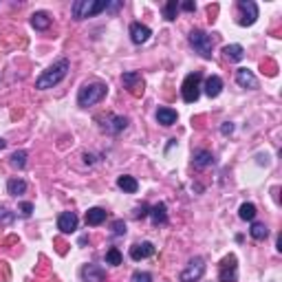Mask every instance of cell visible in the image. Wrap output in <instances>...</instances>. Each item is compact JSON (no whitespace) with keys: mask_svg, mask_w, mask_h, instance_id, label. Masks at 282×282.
Returning <instances> with one entry per match:
<instances>
[{"mask_svg":"<svg viewBox=\"0 0 282 282\" xmlns=\"http://www.w3.org/2000/svg\"><path fill=\"white\" fill-rule=\"evenodd\" d=\"M69 69H71V62H69V60H66V58H60L58 62H53L46 71H42V75L36 79V89L46 91V89H53V86H58L66 75H69Z\"/></svg>","mask_w":282,"mask_h":282,"instance_id":"6da1fadb","label":"cell"},{"mask_svg":"<svg viewBox=\"0 0 282 282\" xmlns=\"http://www.w3.org/2000/svg\"><path fill=\"white\" fill-rule=\"evenodd\" d=\"M106 93H108V86L102 84V82L84 84L82 89H79V93H77V106H82V108L95 106L106 97Z\"/></svg>","mask_w":282,"mask_h":282,"instance_id":"7a4b0ae2","label":"cell"},{"mask_svg":"<svg viewBox=\"0 0 282 282\" xmlns=\"http://www.w3.org/2000/svg\"><path fill=\"white\" fill-rule=\"evenodd\" d=\"M106 0H77L73 3L71 11H73V18L75 20H86V18H93L97 13L106 11Z\"/></svg>","mask_w":282,"mask_h":282,"instance_id":"3957f363","label":"cell"},{"mask_svg":"<svg viewBox=\"0 0 282 282\" xmlns=\"http://www.w3.org/2000/svg\"><path fill=\"white\" fill-rule=\"evenodd\" d=\"M201 79H203V75H201L199 71L190 73V75L183 79V84H181V97H183L185 104L199 102V97H201Z\"/></svg>","mask_w":282,"mask_h":282,"instance_id":"277c9868","label":"cell"},{"mask_svg":"<svg viewBox=\"0 0 282 282\" xmlns=\"http://www.w3.org/2000/svg\"><path fill=\"white\" fill-rule=\"evenodd\" d=\"M190 44H192V49L196 51L201 58H205V60L212 58L214 42H212V36H210V33H205V31H201V29H194V31L190 33Z\"/></svg>","mask_w":282,"mask_h":282,"instance_id":"5b68a950","label":"cell"},{"mask_svg":"<svg viewBox=\"0 0 282 282\" xmlns=\"http://www.w3.org/2000/svg\"><path fill=\"white\" fill-rule=\"evenodd\" d=\"M238 260L234 253H230V256H225L223 260H220L218 265V282H236L238 278Z\"/></svg>","mask_w":282,"mask_h":282,"instance_id":"8992f818","label":"cell"},{"mask_svg":"<svg viewBox=\"0 0 282 282\" xmlns=\"http://www.w3.org/2000/svg\"><path fill=\"white\" fill-rule=\"evenodd\" d=\"M238 24L240 26H251L258 20V5L253 0H240L238 3Z\"/></svg>","mask_w":282,"mask_h":282,"instance_id":"52a82bcc","label":"cell"},{"mask_svg":"<svg viewBox=\"0 0 282 282\" xmlns=\"http://www.w3.org/2000/svg\"><path fill=\"white\" fill-rule=\"evenodd\" d=\"M203 273H205V260L203 258H192L185 269L181 271L179 280L181 282H196V280L203 278Z\"/></svg>","mask_w":282,"mask_h":282,"instance_id":"ba28073f","label":"cell"},{"mask_svg":"<svg viewBox=\"0 0 282 282\" xmlns=\"http://www.w3.org/2000/svg\"><path fill=\"white\" fill-rule=\"evenodd\" d=\"M122 84H124V89H128L130 95H135V97L144 95L146 82H144V77H141V73H137V71L124 73V75H122Z\"/></svg>","mask_w":282,"mask_h":282,"instance_id":"9c48e42d","label":"cell"},{"mask_svg":"<svg viewBox=\"0 0 282 282\" xmlns=\"http://www.w3.org/2000/svg\"><path fill=\"white\" fill-rule=\"evenodd\" d=\"M99 122H104L102 130L108 132V135H119V132L128 128V117L124 115H106V117H99Z\"/></svg>","mask_w":282,"mask_h":282,"instance_id":"30bf717a","label":"cell"},{"mask_svg":"<svg viewBox=\"0 0 282 282\" xmlns=\"http://www.w3.org/2000/svg\"><path fill=\"white\" fill-rule=\"evenodd\" d=\"M154 251H157V247H154L150 240H144V243H135L130 247V258L139 263V260H146V258L154 256Z\"/></svg>","mask_w":282,"mask_h":282,"instance_id":"8fae6325","label":"cell"},{"mask_svg":"<svg viewBox=\"0 0 282 282\" xmlns=\"http://www.w3.org/2000/svg\"><path fill=\"white\" fill-rule=\"evenodd\" d=\"M58 230L62 234H73L77 230V214L75 212H62L58 216Z\"/></svg>","mask_w":282,"mask_h":282,"instance_id":"7c38bea8","label":"cell"},{"mask_svg":"<svg viewBox=\"0 0 282 282\" xmlns=\"http://www.w3.org/2000/svg\"><path fill=\"white\" fill-rule=\"evenodd\" d=\"M150 36H152L150 26H146V24H141V22H132L130 24V40L135 44H146L148 40H150Z\"/></svg>","mask_w":282,"mask_h":282,"instance_id":"4fadbf2b","label":"cell"},{"mask_svg":"<svg viewBox=\"0 0 282 282\" xmlns=\"http://www.w3.org/2000/svg\"><path fill=\"white\" fill-rule=\"evenodd\" d=\"M236 84L243 86V89L256 91L258 89V77L253 75V71H249V69H238L236 71Z\"/></svg>","mask_w":282,"mask_h":282,"instance_id":"5bb4252c","label":"cell"},{"mask_svg":"<svg viewBox=\"0 0 282 282\" xmlns=\"http://www.w3.org/2000/svg\"><path fill=\"white\" fill-rule=\"evenodd\" d=\"M84 282H106V269L99 265H86L82 269Z\"/></svg>","mask_w":282,"mask_h":282,"instance_id":"9a60e30c","label":"cell"},{"mask_svg":"<svg viewBox=\"0 0 282 282\" xmlns=\"http://www.w3.org/2000/svg\"><path fill=\"white\" fill-rule=\"evenodd\" d=\"M201 89H205V95L214 99V97L220 95V91H223V79L218 75H210L205 79V86H201Z\"/></svg>","mask_w":282,"mask_h":282,"instance_id":"2e32d148","label":"cell"},{"mask_svg":"<svg viewBox=\"0 0 282 282\" xmlns=\"http://www.w3.org/2000/svg\"><path fill=\"white\" fill-rule=\"evenodd\" d=\"M148 216L152 218L154 225H165L167 223V205L165 203H157L154 207H150V214Z\"/></svg>","mask_w":282,"mask_h":282,"instance_id":"e0dca14e","label":"cell"},{"mask_svg":"<svg viewBox=\"0 0 282 282\" xmlns=\"http://www.w3.org/2000/svg\"><path fill=\"white\" fill-rule=\"evenodd\" d=\"M51 22H53V20H51V16L46 11H36L31 16V24H33V29H36V31H46L51 26Z\"/></svg>","mask_w":282,"mask_h":282,"instance_id":"ac0fdd59","label":"cell"},{"mask_svg":"<svg viewBox=\"0 0 282 282\" xmlns=\"http://www.w3.org/2000/svg\"><path fill=\"white\" fill-rule=\"evenodd\" d=\"M214 165V154L210 150H196L194 152V167L196 170H203V167Z\"/></svg>","mask_w":282,"mask_h":282,"instance_id":"d6986e66","label":"cell"},{"mask_svg":"<svg viewBox=\"0 0 282 282\" xmlns=\"http://www.w3.org/2000/svg\"><path fill=\"white\" fill-rule=\"evenodd\" d=\"M104 220H106V210H102V207H91V210L86 212V225L97 227V225H102Z\"/></svg>","mask_w":282,"mask_h":282,"instance_id":"ffe728a7","label":"cell"},{"mask_svg":"<svg viewBox=\"0 0 282 282\" xmlns=\"http://www.w3.org/2000/svg\"><path fill=\"white\" fill-rule=\"evenodd\" d=\"M117 187L124 192H128V194H135L139 190V183H137L135 177H130V174H122V177L117 179Z\"/></svg>","mask_w":282,"mask_h":282,"instance_id":"44dd1931","label":"cell"},{"mask_svg":"<svg viewBox=\"0 0 282 282\" xmlns=\"http://www.w3.org/2000/svg\"><path fill=\"white\" fill-rule=\"evenodd\" d=\"M157 122L161 126H172V124H177V110H172V108H159L157 110Z\"/></svg>","mask_w":282,"mask_h":282,"instance_id":"7402d4cb","label":"cell"},{"mask_svg":"<svg viewBox=\"0 0 282 282\" xmlns=\"http://www.w3.org/2000/svg\"><path fill=\"white\" fill-rule=\"evenodd\" d=\"M223 53L227 55V60H232V62H240V60L245 58V49L240 44H227Z\"/></svg>","mask_w":282,"mask_h":282,"instance_id":"603a6c76","label":"cell"},{"mask_svg":"<svg viewBox=\"0 0 282 282\" xmlns=\"http://www.w3.org/2000/svg\"><path fill=\"white\" fill-rule=\"evenodd\" d=\"M7 192L11 194V196H22L26 192V181L22 179H11L9 183H7Z\"/></svg>","mask_w":282,"mask_h":282,"instance_id":"cb8c5ba5","label":"cell"},{"mask_svg":"<svg viewBox=\"0 0 282 282\" xmlns=\"http://www.w3.org/2000/svg\"><path fill=\"white\" fill-rule=\"evenodd\" d=\"M256 214L258 212H256V205H253V203H243V205H240V210H238V216L243 220H249V223L256 218Z\"/></svg>","mask_w":282,"mask_h":282,"instance_id":"d4e9b609","label":"cell"},{"mask_svg":"<svg viewBox=\"0 0 282 282\" xmlns=\"http://www.w3.org/2000/svg\"><path fill=\"white\" fill-rule=\"evenodd\" d=\"M249 234H251L253 240H265L267 236H269V230H267L265 223H253L251 230H249Z\"/></svg>","mask_w":282,"mask_h":282,"instance_id":"484cf974","label":"cell"},{"mask_svg":"<svg viewBox=\"0 0 282 282\" xmlns=\"http://www.w3.org/2000/svg\"><path fill=\"white\" fill-rule=\"evenodd\" d=\"M26 157H29V152H26V150H18V152H13V154H11V165H13V167H18V170H24V165H26Z\"/></svg>","mask_w":282,"mask_h":282,"instance_id":"4316f807","label":"cell"},{"mask_svg":"<svg viewBox=\"0 0 282 282\" xmlns=\"http://www.w3.org/2000/svg\"><path fill=\"white\" fill-rule=\"evenodd\" d=\"M177 13H179V3H177V0H170V3L163 5V18L167 20V22H172V20L177 18Z\"/></svg>","mask_w":282,"mask_h":282,"instance_id":"83f0119b","label":"cell"},{"mask_svg":"<svg viewBox=\"0 0 282 282\" xmlns=\"http://www.w3.org/2000/svg\"><path fill=\"white\" fill-rule=\"evenodd\" d=\"M122 251H119L117 249V247H110V249L108 251H106V265H122Z\"/></svg>","mask_w":282,"mask_h":282,"instance_id":"f1b7e54d","label":"cell"},{"mask_svg":"<svg viewBox=\"0 0 282 282\" xmlns=\"http://www.w3.org/2000/svg\"><path fill=\"white\" fill-rule=\"evenodd\" d=\"M16 220V212L7 210V207H0V225H11Z\"/></svg>","mask_w":282,"mask_h":282,"instance_id":"f546056e","label":"cell"},{"mask_svg":"<svg viewBox=\"0 0 282 282\" xmlns=\"http://www.w3.org/2000/svg\"><path fill=\"white\" fill-rule=\"evenodd\" d=\"M110 230H112V234H115V236H124V234H126V223H124L122 218H119V220H112Z\"/></svg>","mask_w":282,"mask_h":282,"instance_id":"4dcf8cb0","label":"cell"},{"mask_svg":"<svg viewBox=\"0 0 282 282\" xmlns=\"http://www.w3.org/2000/svg\"><path fill=\"white\" fill-rule=\"evenodd\" d=\"M132 282H152V276L148 271H135L132 273Z\"/></svg>","mask_w":282,"mask_h":282,"instance_id":"1f68e13d","label":"cell"},{"mask_svg":"<svg viewBox=\"0 0 282 282\" xmlns=\"http://www.w3.org/2000/svg\"><path fill=\"white\" fill-rule=\"evenodd\" d=\"M148 214H150V205H146V203H141L137 207V212H135V218H146Z\"/></svg>","mask_w":282,"mask_h":282,"instance_id":"d6a6232c","label":"cell"},{"mask_svg":"<svg viewBox=\"0 0 282 282\" xmlns=\"http://www.w3.org/2000/svg\"><path fill=\"white\" fill-rule=\"evenodd\" d=\"M31 212H33V203H29V201L20 203V214H22V216H31Z\"/></svg>","mask_w":282,"mask_h":282,"instance_id":"836d02e7","label":"cell"},{"mask_svg":"<svg viewBox=\"0 0 282 282\" xmlns=\"http://www.w3.org/2000/svg\"><path fill=\"white\" fill-rule=\"evenodd\" d=\"M234 132V124L232 122H225L223 126H220V135H225V137H230Z\"/></svg>","mask_w":282,"mask_h":282,"instance_id":"e575fe53","label":"cell"},{"mask_svg":"<svg viewBox=\"0 0 282 282\" xmlns=\"http://www.w3.org/2000/svg\"><path fill=\"white\" fill-rule=\"evenodd\" d=\"M179 9H183V11H194V9H196V5H194L192 0H187V3H181V5H179Z\"/></svg>","mask_w":282,"mask_h":282,"instance_id":"d590c367","label":"cell"},{"mask_svg":"<svg viewBox=\"0 0 282 282\" xmlns=\"http://www.w3.org/2000/svg\"><path fill=\"white\" fill-rule=\"evenodd\" d=\"M119 7H122V3H108L106 5V11H117Z\"/></svg>","mask_w":282,"mask_h":282,"instance_id":"8d00e7d4","label":"cell"},{"mask_svg":"<svg viewBox=\"0 0 282 282\" xmlns=\"http://www.w3.org/2000/svg\"><path fill=\"white\" fill-rule=\"evenodd\" d=\"M3 148H7V141H5V139H0V150H3Z\"/></svg>","mask_w":282,"mask_h":282,"instance_id":"74e56055","label":"cell"}]
</instances>
